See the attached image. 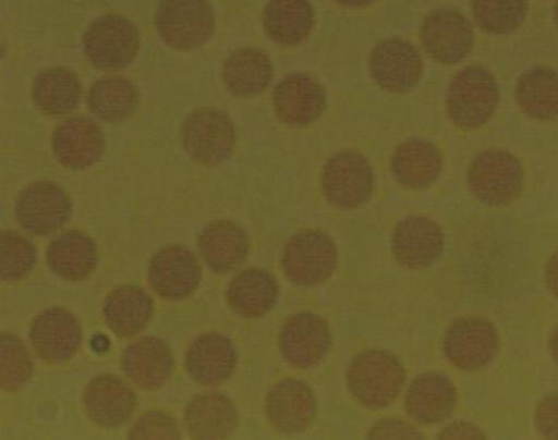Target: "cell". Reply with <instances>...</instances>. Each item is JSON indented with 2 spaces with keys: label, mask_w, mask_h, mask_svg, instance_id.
<instances>
[{
  "label": "cell",
  "mask_w": 558,
  "mask_h": 440,
  "mask_svg": "<svg viewBox=\"0 0 558 440\" xmlns=\"http://www.w3.org/2000/svg\"><path fill=\"white\" fill-rule=\"evenodd\" d=\"M330 347L329 325L313 313H299L290 317L279 333V351L284 360L295 368L317 366Z\"/></svg>",
  "instance_id": "15"
},
{
  "label": "cell",
  "mask_w": 558,
  "mask_h": 440,
  "mask_svg": "<svg viewBox=\"0 0 558 440\" xmlns=\"http://www.w3.org/2000/svg\"><path fill=\"white\" fill-rule=\"evenodd\" d=\"M472 10L481 29L501 35L519 29L529 4L527 0H472Z\"/></svg>",
  "instance_id": "35"
},
{
  "label": "cell",
  "mask_w": 558,
  "mask_h": 440,
  "mask_svg": "<svg viewBox=\"0 0 558 440\" xmlns=\"http://www.w3.org/2000/svg\"><path fill=\"white\" fill-rule=\"evenodd\" d=\"M515 100L529 117L550 121L558 117V72L534 68L521 76L515 87Z\"/></svg>",
  "instance_id": "34"
},
{
  "label": "cell",
  "mask_w": 558,
  "mask_h": 440,
  "mask_svg": "<svg viewBox=\"0 0 558 440\" xmlns=\"http://www.w3.org/2000/svg\"><path fill=\"white\" fill-rule=\"evenodd\" d=\"M444 352L451 365L463 371L485 368L499 352L497 328L485 318H460L445 334Z\"/></svg>",
  "instance_id": "10"
},
{
  "label": "cell",
  "mask_w": 558,
  "mask_h": 440,
  "mask_svg": "<svg viewBox=\"0 0 558 440\" xmlns=\"http://www.w3.org/2000/svg\"><path fill=\"white\" fill-rule=\"evenodd\" d=\"M140 46L142 40L134 23L113 13L95 20L83 38L87 59L102 72H117L131 65Z\"/></svg>",
  "instance_id": "6"
},
{
  "label": "cell",
  "mask_w": 558,
  "mask_h": 440,
  "mask_svg": "<svg viewBox=\"0 0 558 440\" xmlns=\"http://www.w3.org/2000/svg\"><path fill=\"white\" fill-rule=\"evenodd\" d=\"M499 86L495 76L480 65L466 66L453 76L446 97V109L460 130L483 127L499 103Z\"/></svg>",
  "instance_id": "2"
},
{
  "label": "cell",
  "mask_w": 558,
  "mask_h": 440,
  "mask_svg": "<svg viewBox=\"0 0 558 440\" xmlns=\"http://www.w3.org/2000/svg\"><path fill=\"white\" fill-rule=\"evenodd\" d=\"M236 143L234 123L226 111L201 108L181 125V144L194 162L213 167L233 156Z\"/></svg>",
  "instance_id": "3"
},
{
  "label": "cell",
  "mask_w": 558,
  "mask_h": 440,
  "mask_svg": "<svg viewBox=\"0 0 558 440\" xmlns=\"http://www.w3.org/2000/svg\"><path fill=\"white\" fill-rule=\"evenodd\" d=\"M534 421L543 438L558 440V393L543 398L536 407Z\"/></svg>",
  "instance_id": "40"
},
{
  "label": "cell",
  "mask_w": 558,
  "mask_h": 440,
  "mask_svg": "<svg viewBox=\"0 0 558 440\" xmlns=\"http://www.w3.org/2000/svg\"><path fill=\"white\" fill-rule=\"evenodd\" d=\"M439 439H485L483 430L478 428V426L466 423V421H457L452 423L439 432Z\"/></svg>",
  "instance_id": "41"
},
{
  "label": "cell",
  "mask_w": 558,
  "mask_h": 440,
  "mask_svg": "<svg viewBox=\"0 0 558 440\" xmlns=\"http://www.w3.org/2000/svg\"><path fill=\"white\" fill-rule=\"evenodd\" d=\"M368 439H422L424 436L414 425L402 418L387 417L374 424L369 429Z\"/></svg>",
  "instance_id": "39"
},
{
  "label": "cell",
  "mask_w": 558,
  "mask_h": 440,
  "mask_svg": "<svg viewBox=\"0 0 558 440\" xmlns=\"http://www.w3.org/2000/svg\"><path fill=\"white\" fill-rule=\"evenodd\" d=\"M198 249L209 269L218 274H227L246 260L250 240L236 223L215 221L202 230Z\"/></svg>",
  "instance_id": "25"
},
{
  "label": "cell",
  "mask_w": 558,
  "mask_h": 440,
  "mask_svg": "<svg viewBox=\"0 0 558 440\" xmlns=\"http://www.w3.org/2000/svg\"><path fill=\"white\" fill-rule=\"evenodd\" d=\"M546 283L549 291L558 297V250L547 262Z\"/></svg>",
  "instance_id": "42"
},
{
  "label": "cell",
  "mask_w": 558,
  "mask_h": 440,
  "mask_svg": "<svg viewBox=\"0 0 558 440\" xmlns=\"http://www.w3.org/2000/svg\"><path fill=\"white\" fill-rule=\"evenodd\" d=\"M549 351L550 354H553V358L555 359L556 365L558 366V325L556 326L553 334H550Z\"/></svg>",
  "instance_id": "43"
},
{
  "label": "cell",
  "mask_w": 558,
  "mask_h": 440,
  "mask_svg": "<svg viewBox=\"0 0 558 440\" xmlns=\"http://www.w3.org/2000/svg\"><path fill=\"white\" fill-rule=\"evenodd\" d=\"M458 391L448 376L437 372L423 374L411 382L404 395V410L422 425L448 420L456 411Z\"/></svg>",
  "instance_id": "21"
},
{
  "label": "cell",
  "mask_w": 558,
  "mask_h": 440,
  "mask_svg": "<svg viewBox=\"0 0 558 440\" xmlns=\"http://www.w3.org/2000/svg\"><path fill=\"white\" fill-rule=\"evenodd\" d=\"M83 402L90 420L102 428H118L134 415L137 396L120 377L107 374L89 381Z\"/></svg>",
  "instance_id": "22"
},
{
  "label": "cell",
  "mask_w": 558,
  "mask_h": 440,
  "mask_svg": "<svg viewBox=\"0 0 558 440\" xmlns=\"http://www.w3.org/2000/svg\"><path fill=\"white\" fill-rule=\"evenodd\" d=\"M421 40L424 51L439 64H458L473 50V26L456 10L434 11L423 21Z\"/></svg>",
  "instance_id": "11"
},
{
  "label": "cell",
  "mask_w": 558,
  "mask_h": 440,
  "mask_svg": "<svg viewBox=\"0 0 558 440\" xmlns=\"http://www.w3.org/2000/svg\"><path fill=\"white\" fill-rule=\"evenodd\" d=\"M469 186L481 204L492 207L512 204L522 193V164L506 150L483 151L470 166Z\"/></svg>",
  "instance_id": "5"
},
{
  "label": "cell",
  "mask_w": 558,
  "mask_h": 440,
  "mask_svg": "<svg viewBox=\"0 0 558 440\" xmlns=\"http://www.w3.org/2000/svg\"><path fill=\"white\" fill-rule=\"evenodd\" d=\"M215 13L208 0H162L156 26L159 37L177 51H194L215 33Z\"/></svg>",
  "instance_id": "4"
},
{
  "label": "cell",
  "mask_w": 558,
  "mask_h": 440,
  "mask_svg": "<svg viewBox=\"0 0 558 440\" xmlns=\"http://www.w3.org/2000/svg\"><path fill=\"white\" fill-rule=\"evenodd\" d=\"M263 25L277 45H300L313 29V7L308 0H270L263 13Z\"/></svg>",
  "instance_id": "30"
},
{
  "label": "cell",
  "mask_w": 558,
  "mask_h": 440,
  "mask_svg": "<svg viewBox=\"0 0 558 440\" xmlns=\"http://www.w3.org/2000/svg\"><path fill=\"white\" fill-rule=\"evenodd\" d=\"M104 150L102 131L88 118H70L53 132L52 151L56 159L69 170L88 169L99 162Z\"/></svg>",
  "instance_id": "20"
},
{
  "label": "cell",
  "mask_w": 558,
  "mask_h": 440,
  "mask_svg": "<svg viewBox=\"0 0 558 440\" xmlns=\"http://www.w3.org/2000/svg\"><path fill=\"white\" fill-rule=\"evenodd\" d=\"M233 342L225 334L209 332L195 339L185 354V369L195 382L218 387L233 376L236 368Z\"/></svg>",
  "instance_id": "19"
},
{
  "label": "cell",
  "mask_w": 558,
  "mask_h": 440,
  "mask_svg": "<svg viewBox=\"0 0 558 440\" xmlns=\"http://www.w3.org/2000/svg\"><path fill=\"white\" fill-rule=\"evenodd\" d=\"M445 248V236L438 223L423 216L402 220L392 236V253L401 267L421 270L432 267Z\"/></svg>",
  "instance_id": "17"
},
{
  "label": "cell",
  "mask_w": 558,
  "mask_h": 440,
  "mask_svg": "<svg viewBox=\"0 0 558 440\" xmlns=\"http://www.w3.org/2000/svg\"><path fill=\"white\" fill-rule=\"evenodd\" d=\"M122 371L140 389L157 390L171 379L173 355L165 341L146 337L132 342L125 349Z\"/></svg>",
  "instance_id": "23"
},
{
  "label": "cell",
  "mask_w": 558,
  "mask_h": 440,
  "mask_svg": "<svg viewBox=\"0 0 558 440\" xmlns=\"http://www.w3.org/2000/svg\"><path fill=\"white\" fill-rule=\"evenodd\" d=\"M149 284L160 298L181 302L197 291L202 279L198 257L190 248L167 246L151 257Z\"/></svg>",
  "instance_id": "12"
},
{
  "label": "cell",
  "mask_w": 558,
  "mask_h": 440,
  "mask_svg": "<svg viewBox=\"0 0 558 440\" xmlns=\"http://www.w3.org/2000/svg\"><path fill=\"white\" fill-rule=\"evenodd\" d=\"M90 113L100 121L121 123L134 115L140 107V93L130 80L108 75L90 87L87 96Z\"/></svg>",
  "instance_id": "32"
},
{
  "label": "cell",
  "mask_w": 558,
  "mask_h": 440,
  "mask_svg": "<svg viewBox=\"0 0 558 440\" xmlns=\"http://www.w3.org/2000/svg\"><path fill=\"white\" fill-rule=\"evenodd\" d=\"M442 154L425 139L413 138L396 149L392 173L397 183L411 191H424L434 185L442 172Z\"/></svg>",
  "instance_id": "26"
},
{
  "label": "cell",
  "mask_w": 558,
  "mask_h": 440,
  "mask_svg": "<svg viewBox=\"0 0 558 440\" xmlns=\"http://www.w3.org/2000/svg\"><path fill=\"white\" fill-rule=\"evenodd\" d=\"M35 354L47 365L59 366L72 359L82 344V327L73 313L51 307L35 317L31 327Z\"/></svg>",
  "instance_id": "14"
},
{
  "label": "cell",
  "mask_w": 558,
  "mask_h": 440,
  "mask_svg": "<svg viewBox=\"0 0 558 440\" xmlns=\"http://www.w3.org/2000/svg\"><path fill=\"white\" fill-rule=\"evenodd\" d=\"M16 220L25 232L47 236L59 232L72 215V200L68 193L51 181H37L19 194Z\"/></svg>",
  "instance_id": "9"
},
{
  "label": "cell",
  "mask_w": 558,
  "mask_h": 440,
  "mask_svg": "<svg viewBox=\"0 0 558 440\" xmlns=\"http://www.w3.org/2000/svg\"><path fill=\"white\" fill-rule=\"evenodd\" d=\"M274 80V65L267 54L244 48L229 56L222 66V81L230 94L254 97L264 93Z\"/></svg>",
  "instance_id": "31"
},
{
  "label": "cell",
  "mask_w": 558,
  "mask_h": 440,
  "mask_svg": "<svg viewBox=\"0 0 558 440\" xmlns=\"http://www.w3.org/2000/svg\"><path fill=\"white\" fill-rule=\"evenodd\" d=\"M338 267L337 244L319 230H304L286 244L282 268L289 281L312 288L331 278Z\"/></svg>",
  "instance_id": "7"
},
{
  "label": "cell",
  "mask_w": 558,
  "mask_h": 440,
  "mask_svg": "<svg viewBox=\"0 0 558 440\" xmlns=\"http://www.w3.org/2000/svg\"><path fill=\"white\" fill-rule=\"evenodd\" d=\"M407 381L402 363L386 351H366L355 356L349 366L347 382L362 406L380 410L399 398Z\"/></svg>",
  "instance_id": "1"
},
{
  "label": "cell",
  "mask_w": 558,
  "mask_h": 440,
  "mask_svg": "<svg viewBox=\"0 0 558 440\" xmlns=\"http://www.w3.org/2000/svg\"><path fill=\"white\" fill-rule=\"evenodd\" d=\"M279 295L277 279L263 269H247L230 281L227 303L243 318H260L274 309Z\"/></svg>",
  "instance_id": "29"
},
{
  "label": "cell",
  "mask_w": 558,
  "mask_h": 440,
  "mask_svg": "<svg viewBox=\"0 0 558 440\" xmlns=\"http://www.w3.org/2000/svg\"><path fill=\"white\" fill-rule=\"evenodd\" d=\"M274 107L281 121L294 127H304L323 115L326 109V90L308 74H291L278 83Z\"/></svg>",
  "instance_id": "18"
},
{
  "label": "cell",
  "mask_w": 558,
  "mask_h": 440,
  "mask_svg": "<svg viewBox=\"0 0 558 440\" xmlns=\"http://www.w3.org/2000/svg\"><path fill=\"white\" fill-rule=\"evenodd\" d=\"M29 349L16 334L3 332L0 338V388L5 393L23 389L33 375Z\"/></svg>",
  "instance_id": "36"
},
{
  "label": "cell",
  "mask_w": 558,
  "mask_h": 440,
  "mask_svg": "<svg viewBox=\"0 0 558 440\" xmlns=\"http://www.w3.org/2000/svg\"><path fill=\"white\" fill-rule=\"evenodd\" d=\"M130 439H180L181 432L177 420L169 412L155 410L146 412L131 426Z\"/></svg>",
  "instance_id": "38"
},
{
  "label": "cell",
  "mask_w": 558,
  "mask_h": 440,
  "mask_svg": "<svg viewBox=\"0 0 558 440\" xmlns=\"http://www.w3.org/2000/svg\"><path fill=\"white\" fill-rule=\"evenodd\" d=\"M37 262V249L26 237L15 232L0 235V276L4 282L25 278Z\"/></svg>",
  "instance_id": "37"
},
{
  "label": "cell",
  "mask_w": 558,
  "mask_h": 440,
  "mask_svg": "<svg viewBox=\"0 0 558 440\" xmlns=\"http://www.w3.org/2000/svg\"><path fill=\"white\" fill-rule=\"evenodd\" d=\"M82 86L73 72L52 68L41 72L33 85V100L39 110L51 117L73 113L78 108Z\"/></svg>",
  "instance_id": "33"
},
{
  "label": "cell",
  "mask_w": 558,
  "mask_h": 440,
  "mask_svg": "<svg viewBox=\"0 0 558 440\" xmlns=\"http://www.w3.org/2000/svg\"><path fill=\"white\" fill-rule=\"evenodd\" d=\"M317 398L304 381L284 379L265 398V415L278 431L295 435L310 428L317 417Z\"/></svg>",
  "instance_id": "16"
},
{
  "label": "cell",
  "mask_w": 558,
  "mask_h": 440,
  "mask_svg": "<svg viewBox=\"0 0 558 440\" xmlns=\"http://www.w3.org/2000/svg\"><path fill=\"white\" fill-rule=\"evenodd\" d=\"M556 20H557V23H558V3L556 5Z\"/></svg>",
  "instance_id": "45"
},
{
  "label": "cell",
  "mask_w": 558,
  "mask_h": 440,
  "mask_svg": "<svg viewBox=\"0 0 558 440\" xmlns=\"http://www.w3.org/2000/svg\"><path fill=\"white\" fill-rule=\"evenodd\" d=\"M184 423L193 439H226L239 428L240 416L227 395L206 393L187 403Z\"/></svg>",
  "instance_id": "24"
},
{
  "label": "cell",
  "mask_w": 558,
  "mask_h": 440,
  "mask_svg": "<svg viewBox=\"0 0 558 440\" xmlns=\"http://www.w3.org/2000/svg\"><path fill=\"white\" fill-rule=\"evenodd\" d=\"M337 2L341 5L349 7V9H361V7L372 4L374 0H337Z\"/></svg>",
  "instance_id": "44"
},
{
  "label": "cell",
  "mask_w": 558,
  "mask_h": 440,
  "mask_svg": "<svg viewBox=\"0 0 558 440\" xmlns=\"http://www.w3.org/2000/svg\"><path fill=\"white\" fill-rule=\"evenodd\" d=\"M153 314L151 297L136 285L111 291L104 303L105 323L121 339L137 337L149 325Z\"/></svg>",
  "instance_id": "27"
},
{
  "label": "cell",
  "mask_w": 558,
  "mask_h": 440,
  "mask_svg": "<svg viewBox=\"0 0 558 440\" xmlns=\"http://www.w3.org/2000/svg\"><path fill=\"white\" fill-rule=\"evenodd\" d=\"M369 73L378 85L393 94L414 89L423 76L421 53L410 41L400 38L381 40L368 61Z\"/></svg>",
  "instance_id": "13"
},
{
  "label": "cell",
  "mask_w": 558,
  "mask_h": 440,
  "mask_svg": "<svg viewBox=\"0 0 558 440\" xmlns=\"http://www.w3.org/2000/svg\"><path fill=\"white\" fill-rule=\"evenodd\" d=\"M323 188L327 200L340 209L367 204L374 191V172L368 160L353 150L335 154L324 167Z\"/></svg>",
  "instance_id": "8"
},
{
  "label": "cell",
  "mask_w": 558,
  "mask_h": 440,
  "mask_svg": "<svg viewBox=\"0 0 558 440\" xmlns=\"http://www.w3.org/2000/svg\"><path fill=\"white\" fill-rule=\"evenodd\" d=\"M97 261L96 243L80 230H68L56 236L47 249L48 267L66 281L87 279L95 271Z\"/></svg>",
  "instance_id": "28"
}]
</instances>
